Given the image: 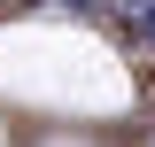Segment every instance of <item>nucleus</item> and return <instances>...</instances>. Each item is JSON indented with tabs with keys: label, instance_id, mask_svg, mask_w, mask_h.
<instances>
[{
	"label": "nucleus",
	"instance_id": "obj_1",
	"mask_svg": "<svg viewBox=\"0 0 155 147\" xmlns=\"http://www.w3.org/2000/svg\"><path fill=\"white\" fill-rule=\"evenodd\" d=\"M140 39H147V47H155V8H147V16H140Z\"/></svg>",
	"mask_w": 155,
	"mask_h": 147
}]
</instances>
